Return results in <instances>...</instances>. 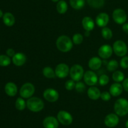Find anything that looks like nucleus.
I'll list each match as a JSON object with an SVG mask.
<instances>
[{
	"mask_svg": "<svg viewBox=\"0 0 128 128\" xmlns=\"http://www.w3.org/2000/svg\"><path fill=\"white\" fill-rule=\"evenodd\" d=\"M4 90L6 94L10 97H14L18 92V87L13 82H8L5 85Z\"/></svg>",
	"mask_w": 128,
	"mask_h": 128,
	"instance_id": "6ab92c4d",
	"label": "nucleus"
},
{
	"mask_svg": "<svg viewBox=\"0 0 128 128\" xmlns=\"http://www.w3.org/2000/svg\"><path fill=\"white\" fill-rule=\"evenodd\" d=\"M68 5L64 0H60L57 3L56 10L60 14L62 15L66 13V11H68Z\"/></svg>",
	"mask_w": 128,
	"mask_h": 128,
	"instance_id": "5701e85b",
	"label": "nucleus"
},
{
	"mask_svg": "<svg viewBox=\"0 0 128 128\" xmlns=\"http://www.w3.org/2000/svg\"><path fill=\"white\" fill-rule=\"evenodd\" d=\"M15 107L18 110H23L26 107V102L24 100V98H18L15 102Z\"/></svg>",
	"mask_w": 128,
	"mask_h": 128,
	"instance_id": "cd10ccee",
	"label": "nucleus"
},
{
	"mask_svg": "<svg viewBox=\"0 0 128 128\" xmlns=\"http://www.w3.org/2000/svg\"><path fill=\"white\" fill-rule=\"evenodd\" d=\"M120 122L118 115L116 114L111 113V114H108L104 119V124L108 127H114Z\"/></svg>",
	"mask_w": 128,
	"mask_h": 128,
	"instance_id": "f8f14e48",
	"label": "nucleus"
},
{
	"mask_svg": "<svg viewBox=\"0 0 128 128\" xmlns=\"http://www.w3.org/2000/svg\"><path fill=\"white\" fill-rule=\"evenodd\" d=\"M122 28L124 32L126 33V34H128V23H125L124 24H123Z\"/></svg>",
	"mask_w": 128,
	"mask_h": 128,
	"instance_id": "ea45409f",
	"label": "nucleus"
},
{
	"mask_svg": "<svg viewBox=\"0 0 128 128\" xmlns=\"http://www.w3.org/2000/svg\"><path fill=\"white\" fill-rule=\"evenodd\" d=\"M82 25L86 31H91L94 28V21L90 16H85L82 20Z\"/></svg>",
	"mask_w": 128,
	"mask_h": 128,
	"instance_id": "a211bd4d",
	"label": "nucleus"
},
{
	"mask_svg": "<svg viewBox=\"0 0 128 128\" xmlns=\"http://www.w3.org/2000/svg\"><path fill=\"white\" fill-rule=\"evenodd\" d=\"M123 87L120 83H114L111 85L110 89V93L113 97L120 96L123 91Z\"/></svg>",
	"mask_w": 128,
	"mask_h": 128,
	"instance_id": "f3484780",
	"label": "nucleus"
},
{
	"mask_svg": "<svg viewBox=\"0 0 128 128\" xmlns=\"http://www.w3.org/2000/svg\"><path fill=\"white\" fill-rule=\"evenodd\" d=\"M122 87H123V89H124V90H126V92H128V78H126L122 82Z\"/></svg>",
	"mask_w": 128,
	"mask_h": 128,
	"instance_id": "58836bf2",
	"label": "nucleus"
},
{
	"mask_svg": "<svg viewBox=\"0 0 128 128\" xmlns=\"http://www.w3.org/2000/svg\"><path fill=\"white\" fill-rule=\"evenodd\" d=\"M90 31H86V33H85V36H90Z\"/></svg>",
	"mask_w": 128,
	"mask_h": 128,
	"instance_id": "79ce46f5",
	"label": "nucleus"
},
{
	"mask_svg": "<svg viewBox=\"0 0 128 128\" xmlns=\"http://www.w3.org/2000/svg\"><path fill=\"white\" fill-rule=\"evenodd\" d=\"M84 69L81 65L75 64L70 69V75L74 81L79 82L84 77Z\"/></svg>",
	"mask_w": 128,
	"mask_h": 128,
	"instance_id": "39448f33",
	"label": "nucleus"
},
{
	"mask_svg": "<svg viewBox=\"0 0 128 128\" xmlns=\"http://www.w3.org/2000/svg\"><path fill=\"white\" fill-rule=\"evenodd\" d=\"M85 89H86V86H85L84 84L82 82H78L76 84V86H75V89L76 91L79 93H82L84 92Z\"/></svg>",
	"mask_w": 128,
	"mask_h": 128,
	"instance_id": "72a5a7b5",
	"label": "nucleus"
},
{
	"mask_svg": "<svg viewBox=\"0 0 128 128\" xmlns=\"http://www.w3.org/2000/svg\"><path fill=\"white\" fill-rule=\"evenodd\" d=\"M11 59L8 55H0V66L7 67L11 63Z\"/></svg>",
	"mask_w": 128,
	"mask_h": 128,
	"instance_id": "7c9ffc66",
	"label": "nucleus"
},
{
	"mask_svg": "<svg viewBox=\"0 0 128 128\" xmlns=\"http://www.w3.org/2000/svg\"><path fill=\"white\" fill-rule=\"evenodd\" d=\"M56 46L60 51L62 52H68L73 46L72 40L69 36L61 35L56 40Z\"/></svg>",
	"mask_w": 128,
	"mask_h": 128,
	"instance_id": "f257e3e1",
	"label": "nucleus"
},
{
	"mask_svg": "<svg viewBox=\"0 0 128 128\" xmlns=\"http://www.w3.org/2000/svg\"><path fill=\"white\" fill-rule=\"evenodd\" d=\"M83 78L85 84L90 86H94L98 82V77L96 74L91 70L86 71L84 74Z\"/></svg>",
	"mask_w": 128,
	"mask_h": 128,
	"instance_id": "9d476101",
	"label": "nucleus"
},
{
	"mask_svg": "<svg viewBox=\"0 0 128 128\" xmlns=\"http://www.w3.org/2000/svg\"><path fill=\"white\" fill-rule=\"evenodd\" d=\"M115 114L118 116H124L128 114V100L125 98H120L114 105Z\"/></svg>",
	"mask_w": 128,
	"mask_h": 128,
	"instance_id": "7ed1b4c3",
	"label": "nucleus"
},
{
	"mask_svg": "<svg viewBox=\"0 0 128 128\" xmlns=\"http://www.w3.org/2000/svg\"><path fill=\"white\" fill-rule=\"evenodd\" d=\"M102 60L97 56L92 57L88 62V66L92 70H97L101 68L102 65Z\"/></svg>",
	"mask_w": 128,
	"mask_h": 128,
	"instance_id": "aec40b11",
	"label": "nucleus"
},
{
	"mask_svg": "<svg viewBox=\"0 0 128 128\" xmlns=\"http://www.w3.org/2000/svg\"><path fill=\"white\" fill-rule=\"evenodd\" d=\"M57 119L59 122L64 125H69L72 122L73 118L71 114L66 110H60L57 114Z\"/></svg>",
	"mask_w": 128,
	"mask_h": 128,
	"instance_id": "6e6552de",
	"label": "nucleus"
},
{
	"mask_svg": "<svg viewBox=\"0 0 128 128\" xmlns=\"http://www.w3.org/2000/svg\"><path fill=\"white\" fill-rule=\"evenodd\" d=\"M73 80H68L65 83V87H66V90H73L76 86V84Z\"/></svg>",
	"mask_w": 128,
	"mask_h": 128,
	"instance_id": "f704fd0d",
	"label": "nucleus"
},
{
	"mask_svg": "<svg viewBox=\"0 0 128 128\" xmlns=\"http://www.w3.org/2000/svg\"><path fill=\"white\" fill-rule=\"evenodd\" d=\"M54 71L57 77L63 79L69 75L70 69L66 63H60L56 66Z\"/></svg>",
	"mask_w": 128,
	"mask_h": 128,
	"instance_id": "9b49d317",
	"label": "nucleus"
},
{
	"mask_svg": "<svg viewBox=\"0 0 128 128\" xmlns=\"http://www.w3.org/2000/svg\"><path fill=\"white\" fill-rule=\"evenodd\" d=\"M120 66L124 69H128V56H124L120 61Z\"/></svg>",
	"mask_w": 128,
	"mask_h": 128,
	"instance_id": "c9c22d12",
	"label": "nucleus"
},
{
	"mask_svg": "<svg viewBox=\"0 0 128 128\" xmlns=\"http://www.w3.org/2000/svg\"><path fill=\"white\" fill-rule=\"evenodd\" d=\"M59 97L60 95L58 92L52 88L46 89L43 92V97L44 98L45 100L50 102H54L57 101L59 99Z\"/></svg>",
	"mask_w": 128,
	"mask_h": 128,
	"instance_id": "1a4fd4ad",
	"label": "nucleus"
},
{
	"mask_svg": "<svg viewBox=\"0 0 128 128\" xmlns=\"http://www.w3.org/2000/svg\"><path fill=\"white\" fill-rule=\"evenodd\" d=\"M101 35L106 40H110L112 37V31L110 28L104 27L101 30Z\"/></svg>",
	"mask_w": 128,
	"mask_h": 128,
	"instance_id": "c85d7f7f",
	"label": "nucleus"
},
{
	"mask_svg": "<svg viewBox=\"0 0 128 128\" xmlns=\"http://www.w3.org/2000/svg\"><path fill=\"white\" fill-rule=\"evenodd\" d=\"M101 97V99H102V100H104V101H108V100H110V99H111V95L109 92L105 91L101 93V97Z\"/></svg>",
	"mask_w": 128,
	"mask_h": 128,
	"instance_id": "e433bc0d",
	"label": "nucleus"
},
{
	"mask_svg": "<svg viewBox=\"0 0 128 128\" xmlns=\"http://www.w3.org/2000/svg\"><path fill=\"white\" fill-rule=\"evenodd\" d=\"M112 77L114 81H115L117 83L123 82V80L125 79L124 74L122 72L120 71V70H116V71H114V72L112 74Z\"/></svg>",
	"mask_w": 128,
	"mask_h": 128,
	"instance_id": "a878e982",
	"label": "nucleus"
},
{
	"mask_svg": "<svg viewBox=\"0 0 128 128\" xmlns=\"http://www.w3.org/2000/svg\"><path fill=\"white\" fill-rule=\"evenodd\" d=\"M71 7L76 10L82 9L85 5V0H70Z\"/></svg>",
	"mask_w": 128,
	"mask_h": 128,
	"instance_id": "b1692460",
	"label": "nucleus"
},
{
	"mask_svg": "<svg viewBox=\"0 0 128 128\" xmlns=\"http://www.w3.org/2000/svg\"><path fill=\"white\" fill-rule=\"evenodd\" d=\"M42 74L48 79H54L56 77L55 71L50 67H46L42 69Z\"/></svg>",
	"mask_w": 128,
	"mask_h": 128,
	"instance_id": "393cba45",
	"label": "nucleus"
},
{
	"mask_svg": "<svg viewBox=\"0 0 128 128\" xmlns=\"http://www.w3.org/2000/svg\"><path fill=\"white\" fill-rule=\"evenodd\" d=\"M12 63L16 66H22L26 63V56L23 53H16L12 57Z\"/></svg>",
	"mask_w": 128,
	"mask_h": 128,
	"instance_id": "dca6fc26",
	"label": "nucleus"
},
{
	"mask_svg": "<svg viewBox=\"0 0 128 128\" xmlns=\"http://www.w3.org/2000/svg\"><path fill=\"white\" fill-rule=\"evenodd\" d=\"M3 15H4V14H3V13H2V10L0 9V18L2 17V16H3Z\"/></svg>",
	"mask_w": 128,
	"mask_h": 128,
	"instance_id": "a19ab883",
	"label": "nucleus"
},
{
	"mask_svg": "<svg viewBox=\"0 0 128 128\" xmlns=\"http://www.w3.org/2000/svg\"><path fill=\"white\" fill-rule=\"evenodd\" d=\"M72 40L75 45H80L83 41V36L81 33H76L72 36Z\"/></svg>",
	"mask_w": 128,
	"mask_h": 128,
	"instance_id": "473e14b6",
	"label": "nucleus"
},
{
	"mask_svg": "<svg viewBox=\"0 0 128 128\" xmlns=\"http://www.w3.org/2000/svg\"><path fill=\"white\" fill-rule=\"evenodd\" d=\"M110 21V16L106 13H101L96 18V23L100 27H106Z\"/></svg>",
	"mask_w": 128,
	"mask_h": 128,
	"instance_id": "2eb2a0df",
	"label": "nucleus"
},
{
	"mask_svg": "<svg viewBox=\"0 0 128 128\" xmlns=\"http://www.w3.org/2000/svg\"><path fill=\"white\" fill-rule=\"evenodd\" d=\"M125 126L126 128H128V120L126 122V124H125Z\"/></svg>",
	"mask_w": 128,
	"mask_h": 128,
	"instance_id": "37998d69",
	"label": "nucleus"
},
{
	"mask_svg": "<svg viewBox=\"0 0 128 128\" xmlns=\"http://www.w3.org/2000/svg\"><path fill=\"white\" fill-rule=\"evenodd\" d=\"M110 82V77L106 74H102L98 79V82L101 86H104L108 84Z\"/></svg>",
	"mask_w": 128,
	"mask_h": 128,
	"instance_id": "2f4dec72",
	"label": "nucleus"
},
{
	"mask_svg": "<svg viewBox=\"0 0 128 128\" xmlns=\"http://www.w3.org/2000/svg\"><path fill=\"white\" fill-rule=\"evenodd\" d=\"M88 5L93 8H101L104 5V0H87Z\"/></svg>",
	"mask_w": 128,
	"mask_h": 128,
	"instance_id": "bb28decb",
	"label": "nucleus"
},
{
	"mask_svg": "<svg viewBox=\"0 0 128 128\" xmlns=\"http://www.w3.org/2000/svg\"><path fill=\"white\" fill-rule=\"evenodd\" d=\"M119 63L116 60H111L108 63L107 69L110 72H114L118 68Z\"/></svg>",
	"mask_w": 128,
	"mask_h": 128,
	"instance_id": "c756f323",
	"label": "nucleus"
},
{
	"mask_svg": "<svg viewBox=\"0 0 128 128\" xmlns=\"http://www.w3.org/2000/svg\"><path fill=\"white\" fill-rule=\"evenodd\" d=\"M51 1H52V2H54V3H58V1H60V0H51Z\"/></svg>",
	"mask_w": 128,
	"mask_h": 128,
	"instance_id": "c03bdc74",
	"label": "nucleus"
},
{
	"mask_svg": "<svg viewBox=\"0 0 128 128\" xmlns=\"http://www.w3.org/2000/svg\"><path fill=\"white\" fill-rule=\"evenodd\" d=\"M28 109L34 112L41 111L44 107V104L42 99L37 97H31L28 99L26 102Z\"/></svg>",
	"mask_w": 128,
	"mask_h": 128,
	"instance_id": "f03ea898",
	"label": "nucleus"
},
{
	"mask_svg": "<svg viewBox=\"0 0 128 128\" xmlns=\"http://www.w3.org/2000/svg\"><path fill=\"white\" fill-rule=\"evenodd\" d=\"M127 15L126 11L121 8H117L112 12V19L119 25H123L127 20Z\"/></svg>",
	"mask_w": 128,
	"mask_h": 128,
	"instance_id": "0eeeda50",
	"label": "nucleus"
},
{
	"mask_svg": "<svg viewBox=\"0 0 128 128\" xmlns=\"http://www.w3.org/2000/svg\"><path fill=\"white\" fill-rule=\"evenodd\" d=\"M2 20L5 25L7 26H12L15 23V18L12 13L7 12L4 14Z\"/></svg>",
	"mask_w": 128,
	"mask_h": 128,
	"instance_id": "4be33fe9",
	"label": "nucleus"
},
{
	"mask_svg": "<svg viewBox=\"0 0 128 128\" xmlns=\"http://www.w3.org/2000/svg\"><path fill=\"white\" fill-rule=\"evenodd\" d=\"M87 94L90 99H91V100H96L101 97V93L98 88L94 86H91L88 90Z\"/></svg>",
	"mask_w": 128,
	"mask_h": 128,
	"instance_id": "412c9836",
	"label": "nucleus"
},
{
	"mask_svg": "<svg viewBox=\"0 0 128 128\" xmlns=\"http://www.w3.org/2000/svg\"><path fill=\"white\" fill-rule=\"evenodd\" d=\"M113 53V49L110 45H103L99 48L98 55L103 59H107L111 57Z\"/></svg>",
	"mask_w": 128,
	"mask_h": 128,
	"instance_id": "ddd939ff",
	"label": "nucleus"
},
{
	"mask_svg": "<svg viewBox=\"0 0 128 128\" xmlns=\"http://www.w3.org/2000/svg\"><path fill=\"white\" fill-rule=\"evenodd\" d=\"M35 92V87L31 83L27 82L22 85L20 90V94L24 99H29L33 95Z\"/></svg>",
	"mask_w": 128,
	"mask_h": 128,
	"instance_id": "423d86ee",
	"label": "nucleus"
},
{
	"mask_svg": "<svg viewBox=\"0 0 128 128\" xmlns=\"http://www.w3.org/2000/svg\"><path fill=\"white\" fill-rule=\"evenodd\" d=\"M112 49L114 53L121 57L126 56L128 53L127 45L122 40H117L115 41L112 46Z\"/></svg>",
	"mask_w": 128,
	"mask_h": 128,
	"instance_id": "20e7f679",
	"label": "nucleus"
},
{
	"mask_svg": "<svg viewBox=\"0 0 128 128\" xmlns=\"http://www.w3.org/2000/svg\"><path fill=\"white\" fill-rule=\"evenodd\" d=\"M6 54L10 57H12L16 54L15 51L12 48H8L6 50Z\"/></svg>",
	"mask_w": 128,
	"mask_h": 128,
	"instance_id": "4c0bfd02",
	"label": "nucleus"
},
{
	"mask_svg": "<svg viewBox=\"0 0 128 128\" xmlns=\"http://www.w3.org/2000/svg\"><path fill=\"white\" fill-rule=\"evenodd\" d=\"M42 125L44 128H58L59 121L53 116H48L43 120Z\"/></svg>",
	"mask_w": 128,
	"mask_h": 128,
	"instance_id": "4468645a",
	"label": "nucleus"
}]
</instances>
